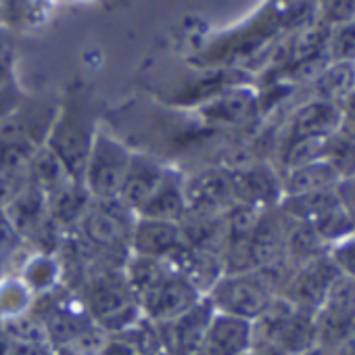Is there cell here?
Instances as JSON below:
<instances>
[{"instance_id": "8992f818", "label": "cell", "mask_w": 355, "mask_h": 355, "mask_svg": "<svg viewBox=\"0 0 355 355\" xmlns=\"http://www.w3.org/2000/svg\"><path fill=\"white\" fill-rule=\"evenodd\" d=\"M187 214L197 216H224L234 201L232 169L209 167L184 178Z\"/></svg>"}, {"instance_id": "3957f363", "label": "cell", "mask_w": 355, "mask_h": 355, "mask_svg": "<svg viewBox=\"0 0 355 355\" xmlns=\"http://www.w3.org/2000/svg\"><path fill=\"white\" fill-rule=\"evenodd\" d=\"M136 222V214L119 199L94 201L86 209L78 224L84 247L111 257L119 251H130V236Z\"/></svg>"}, {"instance_id": "d4e9b609", "label": "cell", "mask_w": 355, "mask_h": 355, "mask_svg": "<svg viewBox=\"0 0 355 355\" xmlns=\"http://www.w3.org/2000/svg\"><path fill=\"white\" fill-rule=\"evenodd\" d=\"M334 55L343 61L355 57V24H345L340 34L334 38Z\"/></svg>"}, {"instance_id": "e0dca14e", "label": "cell", "mask_w": 355, "mask_h": 355, "mask_svg": "<svg viewBox=\"0 0 355 355\" xmlns=\"http://www.w3.org/2000/svg\"><path fill=\"white\" fill-rule=\"evenodd\" d=\"M355 88V67L351 61L334 63L332 67L324 69V73L318 78V94L320 101L334 103L338 98L349 96V92Z\"/></svg>"}, {"instance_id": "7a4b0ae2", "label": "cell", "mask_w": 355, "mask_h": 355, "mask_svg": "<svg viewBox=\"0 0 355 355\" xmlns=\"http://www.w3.org/2000/svg\"><path fill=\"white\" fill-rule=\"evenodd\" d=\"M278 297V288L263 270L224 274L209 291V303L218 313L257 320Z\"/></svg>"}, {"instance_id": "9c48e42d", "label": "cell", "mask_w": 355, "mask_h": 355, "mask_svg": "<svg viewBox=\"0 0 355 355\" xmlns=\"http://www.w3.org/2000/svg\"><path fill=\"white\" fill-rule=\"evenodd\" d=\"M232 189L239 205H249L255 209L276 207L282 199L280 175L263 163L232 169Z\"/></svg>"}, {"instance_id": "cb8c5ba5", "label": "cell", "mask_w": 355, "mask_h": 355, "mask_svg": "<svg viewBox=\"0 0 355 355\" xmlns=\"http://www.w3.org/2000/svg\"><path fill=\"white\" fill-rule=\"evenodd\" d=\"M19 243H21V239L9 224L5 211H0V266L7 263V259L15 253V247Z\"/></svg>"}, {"instance_id": "7402d4cb", "label": "cell", "mask_w": 355, "mask_h": 355, "mask_svg": "<svg viewBox=\"0 0 355 355\" xmlns=\"http://www.w3.org/2000/svg\"><path fill=\"white\" fill-rule=\"evenodd\" d=\"M28 184V169L26 171H0V211H5L13 199Z\"/></svg>"}, {"instance_id": "484cf974", "label": "cell", "mask_w": 355, "mask_h": 355, "mask_svg": "<svg viewBox=\"0 0 355 355\" xmlns=\"http://www.w3.org/2000/svg\"><path fill=\"white\" fill-rule=\"evenodd\" d=\"M19 105H21V98L13 84L0 88V121H3L7 115H11Z\"/></svg>"}, {"instance_id": "603a6c76", "label": "cell", "mask_w": 355, "mask_h": 355, "mask_svg": "<svg viewBox=\"0 0 355 355\" xmlns=\"http://www.w3.org/2000/svg\"><path fill=\"white\" fill-rule=\"evenodd\" d=\"M324 17L332 24H349L355 15V0H320Z\"/></svg>"}, {"instance_id": "5b68a950", "label": "cell", "mask_w": 355, "mask_h": 355, "mask_svg": "<svg viewBox=\"0 0 355 355\" xmlns=\"http://www.w3.org/2000/svg\"><path fill=\"white\" fill-rule=\"evenodd\" d=\"M340 278L338 270L334 268V263L328 257V251L305 261L303 266H299L288 282L284 284V288L280 291V297H284L291 305L318 313V309L324 305L330 288L336 284V280Z\"/></svg>"}, {"instance_id": "4fadbf2b", "label": "cell", "mask_w": 355, "mask_h": 355, "mask_svg": "<svg viewBox=\"0 0 355 355\" xmlns=\"http://www.w3.org/2000/svg\"><path fill=\"white\" fill-rule=\"evenodd\" d=\"M280 180H282V197H293V195L336 191L343 175L328 159H320L284 171L280 175Z\"/></svg>"}, {"instance_id": "ac0fdd59", "label": "cell", "mask_w": 355, "mask_h": 355, "mask_svg": "<svg viewBox=\"0 0 355 355\" xmlns=\"http://www.w3.org/2000/svg\"><path fill=\"white\" fill-rule=\"evenodd\" d=\"M328 140H330V138H318V136L288 140V144L284 146L282 159H280V161H282V169L288 171V169L301 167V165H305V163L326 159Z\"/></svg>"}, {"instance_id": "5bb4252c", "label": "cell", "mask_w": 355, "mask_h": 355, "mask_svg": "<svg viewBox=\"0 0 355 355\" xmlns=\"http://www.w3.org/2000/svg\"><path fill=\"white\" fill-rule=\"evenodd\" d=\"M136 216L153 218V220L180 222L187 216L184 178L178 171H173V169H167L159 191L153 195V199Z\"/></svg>"}, {"instance_id": "8fae6325", "label": "cell", "mask_w": 355, "mask_h": 355, "mask_svg": "<svg viewBox=\"0 0 355 355\" xmlns=\"http://www.w3.org/2000/svg\"><path fill=\"white\" fill-rule=\"evenodd\" d=\"M5 216L21 241H36L44 234L46 228L53 226L49 220V199L38 187L30 182V178L26 189L5 209Z\"/></svg>"}, {"instance_id": "ba28073f", "label": "cell", "mask_w": 355, "mask_h": 355, "mask_svg": "<svg viewBox=\"0 0 355 355\" xmlns=\"http://www.w3.org/2000/svg\"><path fill=\"white\" fill-rule=\"evenodd\" d=\"M184 245L187 243H184L180 222L136 216L132 236H130V253L132 255L167 261Z\"/></svg>"}, {"instance_id": "83f0119b", "label": "cell", "mask_w": 355, "mask_h": 355, "mask_svg": "<svg viewBox=\"0 0 355 355\" xmlns=\"http://www.w3.org/2000/svg\"><path fill=\"white\" fill-rule=\"evenodd\" d=\"M301 355H336L334 349H328V347H322V345H315L307 351H303Z\"/></svg>"}, {"instance_id": "2e32d148", "label": "cell", "mask_w": 355, "mask_h": 355, "mask_svg": "<svg viewBox=\"0 0 355 355\" xmlns=\"http://www.w3.org/2000/svg\"><path fill=\"white\" fill-rule=\"evenodd\" d=\"M343 125V115L340 109L334 103L328 101H315L305 105L293 121V130H291V140L295 138H309V136H318V138H330L332 134H336Z\"/></svg>"}, {"instance_id": "7c38bea8", "label": "cell", "mask_w": 355, "mask_h": 355, "mask_svg": "<svg viewBox=\"0 0 355 355\" xmlns=\"http://www.w3.org/2000/svg\"><path fill=\"white\" fill-rule=\"evenodd\" d=\"M167 169L169 167L161 165L157 159H153L148 155H136L134 153L123 189H121V195H119V201L125 207H130L134 214H138L153 199V195L159 191Z\"/></svg>"}, {"instance_id": "277c9868", "label": "cell", "mask_w": 355, "mask_h": 355, "mask_svg": "<svg viewBox=\"0 0 355 355\" xmlns=\"http://www.w3.org/2000/svg\"><path fill=\"white\" fill-rule=\"evenodd\" d=\"M132 150L107 132H96L82 184L94 201L119 199L132 161Z\"/></svg>"}, {"instance_id": "ffe728a7", "label": "cell", "mask_w": 355, "mask_h": 355, "mask_svg": "<svg viewBox=\"0 0 355 355\" xmlns=\"http://www.w3.org/2000/svg\"><path fill=\"white\" fill-rule=\"evenodd\" d=\"M94 307L98 309L101 315H119V311L128 309V291L119 284L117 278H111L105 274L96 284H94Z\"/></svg>"}, {"instance_id": "52a82bcc", "label": "cell", "mask_w": 355, "mask_h": 355, "mask_svg": "<svg viewBox=\"0 0 355 355\" xmlns=\"http://www.w3.org/2000/svg\"><path fill=\"white\" fill-rule=\"evenodd\" d=\"M144 309L150 318L157 320H173L187 309H191L199 301V291L193 288L180 274H178L169 261L165 272L155 278L148 286L138 291Z\"/></svg>"}, {"instance_id": "4316f807", "label": "cell", "mask_w": 355, "mask_h": 355, "mask_svg": "<svg viewBox=\"0 0 355 355\" xmlns=\"http://www.w3.org/2000/svg\"><path fill=\"white\" fill-rule=\"evenodd\" d=\"M11 80H13V76H11V61H9L7 55L0 53V88L13 84Z\"/></svg>"}, {"instance_id": "44dd1931", "label": "cell", "mask_w": 355, "mask_h": 355, "mask_svg": "<svg viewBox=\"0 0 355 355\" xmlns=\"http://www.w3.org/2000/svg\"><path fill=\"white\" fill-rule=\"evenodd\" d=\"M328 257L343 278L355 280V232L332 243L328 247Z\"/></svg>"}, {"instance_id": "30bf717a", "label": "cell", "mask_w": 355, "mask_h": 355, "mask_svg": "<svg viewBox=\"0 0 355 355\" xmlns=\"http://www.w3.org/2000/svg\"><path fill=\"white\" fill-rule=\"evenodd\" d=\"M253 347V322L214 313L203 343L199 347V355H245Z\"/></svg>"}, {"instance_id": "9a60e30c", "label": "cell", "mask_w": 355, "mask_h": 355, "mask_svg": "<svg viewBox=\"0 0 355 355\" xmlns=\"http://www.w3.org/2000/svg\"><path fill=\"white\" fill-rule=\"evenodd\" d=\"M49 220L55 228H78L86 209L92 203L90 193L82 182L69 180L49 197Z\"/></svg>"}, {"instance_id": "d6986e66", "label": "cell", "mask_w": 355, "mask_h": 355, "mask_svg": "<svg viewBox=\"0 0 355 355\" xmlns=\"http://www.w3.org/2000/svg\"><path fill=\"white\" fill-rule=\"evenodd\" d=\"M253 109H255V96L251 92L236 90V92H230V94L222 96L218 103H214L207 109V113L216 121L241 123V121H245V119L251 117Z\"/></svg>"}, {"instance_id": "6da1fadb", "label": "cell", "mask_w": 355, "mask_h": 355, "mask_svg": "<svg viewBox=\"0 0 355 355\" xmlns=\"http://www.w3.org/2000/svg\"><path fill=\"white\" fill-rule=\"evenodd\" d=\"M96 132V121L86 101L71 98L57 109L44 146L59 159L67 175L76 182H82L84 178Z\"/></svg>"}]
</instances>
